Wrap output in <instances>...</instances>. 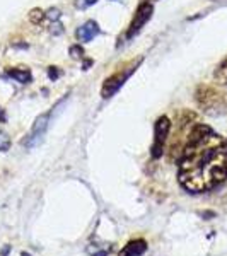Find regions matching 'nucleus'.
Listing matches in <instances>:
<instances>
[{
    "label": "nucleus",
    "instance_id": "obj_1",
    "mask_svg": "<svg viewBox=\"0 0 227 256\" xmlns=\"http://www.w3.org/2000/svg\"><path fill=\"white\" fill-rule=\"evenodd\" d=\"M180 183L192 193L216 188L227 178V140L212 128L195 125L180 159Z\"/></svg>",
    "mask_w": 227,
    "mask_h": 256
},
{
    "label": "nucleus",
    "instance_id": "obj_2",
    "mask_svg": "<svg viewBox=\"0 0 227 256\" xmlns=\"http://www.w3.org/2000/svg\"><path fill=\"white\" fill-rule=\"evenodd\" d=\"M195 99L200 110L205 111L207 114H212V116L226 113L227 110L226 94H222L220 90H217L212 86H200L195 92Z\"/></svg>",
    "mask_w": 227,
    "mask_h": 256
},
{
    "label": "nucleus",
    "instance_id": "obj_3",
    "mask_svg": "<svg viewBox=\"0 0 227 256\" xmlns=\"http://www.w3.org/2000/svg\"><path fill=\"white\" fill-rule=\"evenodd\" d=\"M140 64H142V60H140L137 65L130 67L128 70H122V72H116V74H113L111 77H108V79L104 80V84H102V88H101V96L104 98V99L114 96V94H116L118 90L122 89V86L125 84V80L128 79V77L135 72V70H137V67H138Z\"/></svg>",
    "mask_w": 227,
    "mask_h": 256
},
{
    "label": "nucleus",
    "instance_id": "obj_4",
    "mask_svg": "<svg viewBox=\"0 0 227 256\" xmlns=\"http://www.w3.org/2000/svg\"><path fill=\"white\" fill-rule=\"evenodd\" d=\"M169 130H171V122L168 116H160L156 122L154 126V144H152V158L159 159L164 152V144L168 140Z\"/></svg>",
    "mask_w": 227,
    "mask_h": 256
},
{
    "label": "nucleus",
    "instance_id": "obj_5",
    "mask_svg": "<svg viewBox=\"0 0 227 256\" xmlns=\"http://www.w3.org/2000/svg\"><path fill=\"white\" fill-rule=\"evenodd\" d=\"M152 12H154V7H152L150 2H142L138 6L137 12H135L134 19H132L130 26H128V31H126V40H132L134 36H137L142 28L152 18Z\"/></svg>",
    "mask_w": 227,
    "mask_h": 256
},
{
    "label": "nucleus",
    "instance_id": "obj_6",
    "mask_svg": "<svg viewBox=\"0 0 227 256\" xmlns=\"http://www.w3.org/2000/svg\"><path fill=\"white\" fill-rule=\"evenodd\" d=\"M48 125H50V113H44V114H41V116L36 118L34 125H32L31 134L28 135L26 140H24V147H26V148H32V147L38 146L41 140H43L44 134H46Z\"/></svg>",
    "mask_w": 227,
    "mask_h": 256
},
{
    "label": "nucleus",
    "instance_id": "obj_7",
    "mask_svg": "<svg viewBox=\"0 0 227 256\" xmlns=\"http://www.w3.org/2000/svg\"><path fill=\"white\" fill-rule=\"evenodd\" d=\"M99 32H101V30H99L96 20H88V22L82 24L79 30H77V40H79L80 43H88V41L96 38Z\"/></svg>",
    "mask_w": 227,
    "mask_h": 256
},
{
    "label": "nucleus",
    "instance_id": "obj_8",
    "mask_svg": "<svg viewBox=\"0 0 227 256\" xmlns=\"http://www.w3.org/2000/svg\"><path fill=\"white\" fill-rule=\"evenodd\" d=\"M147 250V242L144 239H135L122 250L120 256H142Z\"/></svg>",
    "mask_w": 227,
    "mask_h": 256
},
{
    "label": "nucleus",
    "instance_id": "obj_9",
    "mask_svg": "<svg viewBox=\"0 0 227 256\" xmlns=\"http://www.w3.org/2000/svg\"><path fill=\"white\" fill-rule=\"evenodd\" d=\"M7 76H9L10 79L18 80L19 84H30L32 80L30 68H7Z\"/></svg>",
    "mask_w": 227,
    "mask_h": 256
},
{
    "label": "nucleus",
    "instance_id": "obj_10",
    "mask_svg": "<svg viewBox=\"0 0 227 256\" xmlns=\"http://www.w3.org/2000/svg\"><path fill=\"white\" fill-rule=\"evenodd\" d=\"M214 80L217 86H227V56L217 65L216 72H214Z\"/></svg>",
    "mask_w": 227,
    "mask_h": 256
},
{
    "label": "nucleus",
    "instance_id": "obj_11",
    "mask_svg": "<svg viewBox=\"0 0 227 256\" xmlns=\"http://www.w3.org/2000/svg\"><path fill=\"white\" fill-rule=\"evenodd\" d=\"M10 148V138L7 134L0 132V152H7Z\"/></svg>",
    "mask_w": 227,
    "mask_h": 256
},
{
    "label": "nucleus",
    "instance_id": "obj_12",
    "mask_svg": "<svg viewBox=\"0 0 227 256\" xmlns=\"http://www.w3.org/2000/svg\"><path fill=\"white\" fill-rule=\"evenodd\" d=\"M30 19L32 20L34 24H40L41 20L44 19V12L43 10H40V9H34V10H31V14H30Z\"/></svg>",
    "mask_w": 227,
    "mask_h": 256
},
{
    "label": "nucleus",
    "instance_id": "obj_13",
    "mask_svg": "<svg viewBox=\"0 0 227 256\" xmlns=\"http://www.w3.org/2000/svg\"><path fill=\"white\" fill-rule=\"evenodd\" d=\"M70 53H72L74 58H82V56H84V50L80 46H72L70 48Z\"/></svg>",
    "mask_w": 227,
    "mask_h": 256
},
{
    "label": "nucleus",
    "instance_id": "obj_14",
    "mask_svg": "<svg viewBox=\"0 0 227 256\" xmlns=\"http://www.w3.org/2000/svg\"><path fill=\"white\" fill-rule=\"evenodd\" d=\"M58 76H60V72L56 70V67H50V70H48V77L52 80H56L58 79Z\"/></svg>",
    "mask_w": 227,
    "mask_h": 256
},
{
    "label": "nucleus",
    "instance_id": "obj_15",
    "mask_svg": "<svg viewBox=\"0 0 227 256\" xmlns=\"http://www.w3.org/2000/svg\"><path fill=\"white\" fill-rule=\"evenodd\" d=\"M98 0H80L79 4H77V6L80 7V9H86V7H90V6H94V4H96Z\"/></svg>",
    "mask_w": 227,
    "mask_h": 256
}]
</instances>
